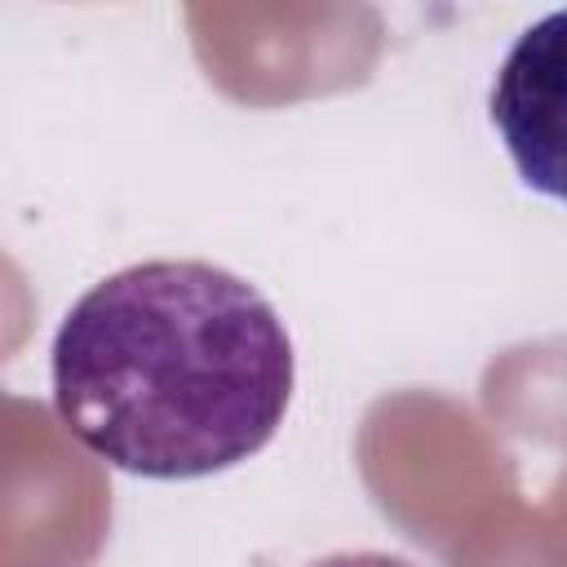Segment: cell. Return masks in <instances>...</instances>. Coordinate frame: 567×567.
Instances as JSON below:
<instances>
[{
	"label": "cell",
	"instance_id": "6da1fadb",
	"mask_svg": "<svg viewBox=\"0 0 567 567\" xmlns=\"http://www.w3.org/2000/svg\"><path fill=\"white\" fill-rule=\"evenodd\" d=\"M53 412L111 470L208 478L257 456L292 399L275 306L213 261H137L93 284L53 337Z\"/></svg>",
	"mask_w": 567,
	"mask_h": 567
},
{
	"label": "cell",
	"instance_id": "7a4b0ae2",
	"mask_svg": "<svg viewBox=\"0 0 567 567\" xmlns=\"http://www.w3.org/2000/svg\"><path fill=\"white\" fill-rule=\"evenodd\" d=\"M487 115L523 186L567 204V9L545 13L509 44Z\"/></svg>",
	"mask_w": 567,
	"mask_h": 567
},
{
	"label": "cell",
	"instance_id": "3957f363",
	"mask_svg": "<svg viewBox=\"0 0 567 567\" xmlns=\"http://www.w3.org/2000/svg\"><path fill=\"white\" fill-rule=\"evenodd\" d=\"M306 567H412V563L394 558V554H381V549H341V554H323Z\"/></svg>",
	"mask_w": 567,
	"mask_h": 567
}]
</instances>
